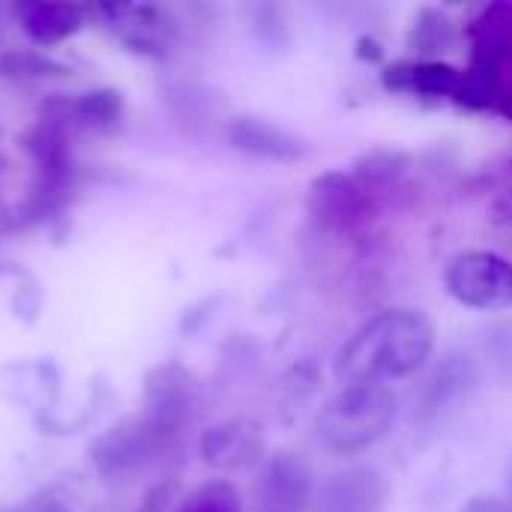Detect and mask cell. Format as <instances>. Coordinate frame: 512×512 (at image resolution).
Listing matches in <instances>:
<instances>
[{"label": "cell", "mask_w": 512, "mask_h": 512, "mask_svg": "<svg viewBox=\"0 0 512 512\" xmlns=\"http://www.w3.org/2000/svg\"><path fill=\"white\" fill-rule=\"evenodd\" d=\"M435 324L420 309H384L363 321L333 357L345 384H390L417 375L435 354Z\"/></svg>", "instance_id": "obj_1"}, {"label": "cell", "mask_w": 512, "mask_h": 512, "mask_svg": "<svg viewBox=\"0 0 512 512\" xmlns=\"http://www.w3.org/2000/svg\"><path fill=\"white\" fill-rule=\"evenodd\" d=\"M465 36L471 42V63L456 105L512 120V3L486 6Z\"/></svg>", "instance_id": "obj_2"}, {"label": "cell", "mask_w": 512, "mask_h": 512, "mask_svg": "<svg viewBox=\"0 0 512 512\" xmlns=\"http://www.w3.org/2000/svg\"><path fill=\"white\" fill-rule=\"evenodd\" d=\"M399 414L390 384H345L315 417V441L333 456H357L381 444Z\"/></svg>", "instance_id": "obj_3"}, {"label": "cell", "mask_w": 512, "mask_h": 512, "mask_svg": "<svg viewBox=\"0 0 512 512\" xmlns=\"http://www.w3.org/2000/svg\"><path fill=\"white\" fill-rule=\"evenodd\" d=\"M306 213L318 234L357 240L375 225L381 204L354 180L351 171H324L312 177L306 189Z\"/></svg>", "instance_id": "obj_4"}, {"label": "cell", "mask_w": 512, "mask_h": 512, "mask_svg": "<svg viewBox=\"0 0 512 512\" xmlns=\"http://www.w3.org/2000/svg\"><path fill=\"white\" fill-rule=\"evenodd\" d=\"M447 294L474 312L512 309V261L492 249H468L450 258L444 270Z\"/></svg>", "instance_id": "obj_5"}, {"label": "cell", "mask_w": 512, "mask_h": 512, "mask_svg": "<svg viewBox=\"0 0 512 512\" xmlns=\"http://www.w3.org/2000/svg\"><path fill=\"white\" fill-rule=\"evenodd\" d=\"M315 492V468L297 450H279L267 456L255 480L258 512H312Z\"/></svg>", "instance_id": "obj_6"}, {"label": "cell", "mask_w": 512, "mask_h": 512, "mask_svg": "<svg viewBox=\"0 0 512 512\" xmlns=\"http://www.w3.org/2000/svg\"><path fill=\"white\" fill-rule=\"evenodd\" d=\"M393 486L375 465H348L318 483L312 512H387Z\"/></svg>", "instance_id": "obj_7"}, {"label": "cell", "mask_w": 512, "mask_h": 512, "mask_svg": "<svg viewBox=\"0 0 512 512\" xmlns=\"http://www.w3.org/2000/svg\"><path fill=\"white\" fill-rule=\"evenodd\" d=\"M381 87L387 93L420 102H459V93L465 87V69L447 60L402 57L381 66Z\"/></svg>", "instance_id": "obj_8"}, {"label": "cell", "mask_w": 512, "mask_h": 512, "mask_svg": "<svg viewBox=\"0 0 512 512\" xmlns=\"http://www.w3.org/2000/svg\"><path fill=\"white\" fill-rule=\"evenodd\" d=\"M201 459L219 471H246L267 462V438L261 423L234 417L201 435Z\"/></svg>", "instance_id": "obj_9"}, {"label": "cell", "mask_w": 512, "mask_h": 512, "mask_svg": "<svg viewBox=\"0 0 512 512\" xmlns=\"http://www.w3.org/2000/svg\"><path fill=\"white\" fill-rule=\"evenodd\" d=\"M225 138L237 153H243L249 159H258V162L294 165V162L309 156V147H306L303 138L282 129L279 123H270L264 117H252V114L228 120Z\"/></svg>", "instance_id": "obj_10"}, {"label": "cell", "mask_w": 512, "mask_h": 512, "mask_svg": "<svg viewBox=\"0 0 512 512\" xmlns=\"http://www.w3.org/2000/svg\"><path fill=\"white\" fill-rule=\"evenodd\" d=\"M480 384V369L471 357L465 354H447L426 378L423 390H420V417L432 420L441 417L450 405H456L459 399H468Z\"/></svg>", "instance_id": "obj_11"}, {"label": "cell", "mask_w": 512, "mask_h": 512, "mask_svg": "<svg viewBox=\"0 0 512 512\" xmlns=\"http://www.w3.org/2000/svg\"><path fill=\"white\" fill-rule=\"evenodd\" d=\"M414 171V156L396 147H375L369 153H363L354 162V180L381 204L387 195H396L405 180Z\"/></svg>", "instance_id": "obj_12"}, {"label": "cell", "mask_w": 512, "mask_h": 512, "mask_svg": "<svg viewBox=\"0 0 512 512\" xmlns=\"http://www.w3.org/2000/svg\"><path fill=\"white\" fill-rule=\"evenodd\" d=\"M456 42V24L447 12L435 6H423L414 15V24L408 30V48L417 60H441L444 51Z\"/></svg>", "instance_id": "obj_13"}, {"label": "cell", "mask_w": 512, "mask_h": 512, "mask_svg": "<svg viewBox=\"0 0 512 512\" xmlns=\"http://www.w3.org/2000/svg\"><path fill=\"white\" fill-rule=\"evenodd\" d=\"M18 15L24 21L21 27L39 45H48V42H57V39L69 36L81 24L78 9H72V6H42V3H36V6H21Z\"/></svg>", "instance_id": "obj_14"}, {"label": "cell", "mask_w": 512, "mask_h": 512, "mask_svg": "<svg viewBox=\"0 0 512 512\" xmlns=\"http://www.w3.org/2000/svg\"><path fill=\"white\" fill-rule=\"evenodd\" d=\"M177 512H243V495L228 480H210L198 486Z\"/></svg>", "instance_id": "obj_15"}, {"label": "cell", "mask_w": 512, "mask_h": 512, "mask_svg": "<svg viewBox=\"0 0 512 512\" xmlns=\"http://www.w3.org/2000/svg\"><path fill=\"white\" fill-rule=\"evenodd\" d=\"M81 123H111L120 114V93L114 90H90L81 93L72 105Z\"/></svg>", "instance_id": "obj_16"}, {"label": "cell", "mask_w": 512, "mask_h": 512, "mask_svg": "<svg viewBox=\"0 0 512 512\" xmlns=\"http://www.w3.org/2000/svg\"><path fill=\"white\" fill-rule=\"evenodd\" d=\"M486 357L495 375L512 384V321H498L486 330Z\"/></svg>", "instance_id": "obj_17"}, {"label": "cell", "mask_w": 512, "mask_h": 512, "mask_svg": "<svg viewBox=\"0 0 512 512\" xmlns=\"http://www.w3.org/2000/svg\"><path fill=\"white\" fill-rule=\"evenodd\" d=\"M0 69H3V75H33V78H39V75H60L63 72L60 63H54V60H48V57H42L36 51L0 54Z\"/></svg>", "instance_id": "obj_18"}, {"label": "cell", "mask_w": 512, "mask_h": 512, "mask_svg": "<svg viewBox=\"0 0 512 512\" xmlns=\"http://www.w3.org/2000/svg\"><path fill=\"white\" fill-rule=\"evenodd\" d=\"M459 512H512V504L498 495H474L462 504Z\"/></svg>", "instance_id": "obj_19"}, {"label": "cell", "mask_w": 512, "mask_h": 512, "mask_svg": "<svg viewBox=\"0 0 512 512\" xmlns=\"http://www.w3.org/2000/svg\"><path fill=\"white\" fill-rule=\"evenodd\" d=\"M15 512H66L57 501H30V504H24L21 510Z\"/></svg>", "instance_id": "obj_20"}, {"label": "cell", "mask_w": 512, "mask_h": 512, "mask_svg": "<svg viewBox=\"0 0 512 512\" xmlns=\"http://www.w3.org/2000/svg\"><path fill=\"white\" fill-rule=\"evenodd\" d=\"M507 501L512 504V453L510 459H507Z\"/></svg>", "instance_id": "obj_21"}]
</instances>
